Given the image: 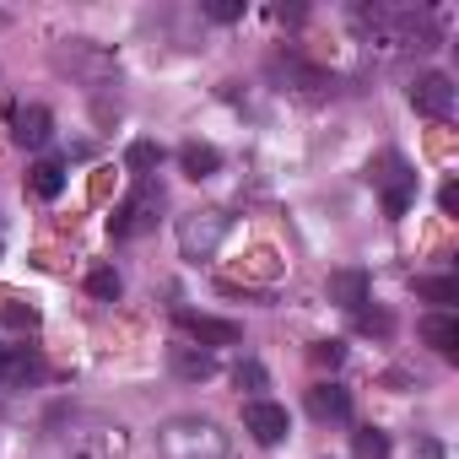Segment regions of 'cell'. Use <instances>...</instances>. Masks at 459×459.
Listing matches in <instances>:
<instances>
[{
    "label": "cell",
    "mask_w": 459,
    "mask_h": 459,
    "mask_svg": "<svg viewBox=\"0 0 459 459\" xmlns=\"http://www.w3.org/2000/svg\"><path fill=\"white\" fill-rule=\"evenodd\" d=\"M55 443L71 454V459H125L130 448V432L98 411H71L55 421Z\"/></svg>",
    "instance_id": "6da1fadb"
},
{
    "label": "cell",
    "mask_w": 459,
    "mask_h": 459,
    "mask_svg": "<svg viewBox=\"0 0 459 459\" xmlns=\"http://www.w3.org/2000/svg\"><path fill=\"white\" fill-rule=\"evenodd\" d=\"M157 454L162 459H227L233 454V437L211 416H173L157 427Z\"/></svg>",
    "instance_id": "7a4b0ae2"
},
{
    "label": "cell",
    "mask_w": 459,
    "mask_h": 459,
    "mask_svg": "<svg viewBox=\"0 0 459 459\" xmlns=\"http://www.w3.org/2000/svg\"><path fill=\"white\" fill-rule=\"evenodd\" d=\"M227 233H233V216H227V211H216V205L184 211L178 216V255L184 260H211L227 244Z\"/></svg>",
    "instance_id": "3957f363"
},
{
    "label": "cell",
    "mask_w": 459,
    "mask_h": 459,
    "mask_svg": "<svg viewBox=\"0 0 459 459\" xmlns=\"http://www.w3.org/2000/svg\"><path fill=\"white\" fill-rule=\"evenodd\" d=\"M368 178L378 184L389 216H405V211H411V200H416V173H411V162H405L400 152H384V157L368 168Z\"/></svg>",
    "instance_id": "277c9868"
},
{
    "label": "cell",
    "mask_w": 459,
    "mask_h": 459,
    "mask_svg": "<svg viewBox=\"0 0 459 459\" xmlns=\"http://www.w3.org/2000/svg\"><path fill=\"white\" fill-rule=\"evenodd\" d=\"M157 205H162V189H135L130 200H119V211L108 216V227H114V238H135V233H146L152 227V216H157Z\"/></svg>",
    "instance_id": "5b68a950"
},
{
    "label": "cell",
    "mask_w": 459,
    "mask_h": 459,
    "mask_svg": "<svg viewBox=\"0 0 459 459\" xmlns=\"http://www.w3.org/2000/svg\"><path fill=\"white\" fill-rule=\"evenodd\" d=\"M244 432L271 448V443H281V437L292 432V416H287V405H276V400H249V405H244Z\"/></svg>",
    "instance_id": "8992f818"
},
{
    "label": "cell",
    "mask_w": 459,
    "mask_h": 459,
    "mask_svg": "<svg viewBox=\"0 0 459 459\" xmlns=\"http://www.w3.org/2000/svg\"><path fill=\"white\" fill-rule=\"evenodd\" d=\"M173 319H178V330H184L195 346H205V351H211V346H238V341H244V330H238L233 319H211V314H189V308H178Z\"/></svg>",
    "instance_id": "52a82bcc"
},
{
    "label": "cell",
    "mask_w": 459,
    "mask_h": 459,
    "mask_svg": "<svg viewBox=\"0 0 459 459\" xmlns=\"http://www.w3.org/2000/svg\"><path fill=\"white\" fill-rule=\"evenodd\" d=\"M411 108L427 114V119H448V114H454V82H448L443 71L416 76V87H411Z\"/></svg>",
    "instance_id": "ba28073f"
},
{
    "label": "cell",
    "mask_w": 459,
    "mask_h": 459,
    "mask_svg": "<svg viewBox=\"0 0 459 459\" xmlns=\"http://www.w3.org/2000/svg\"><path fill=\"white\" fill-rule=\"evenodd\" d=\"M12 135H17L22 146H49V135H55V114H49L44 103H28V108L12 114Z\"/></svg>",
    "instance_id": "9c48e42d"
},
{
    "label": "cell",
    "mask_w": 459,
    "mask_h": 459,
    "mask_svg": "<svg viewBox=\"0 0 459 459\" xmlns=\"http://www.w3.org/2000/svg\"><path fill=\"white\" fill-rule=\"evenodd\" d=\"M168 368H173L178 378L200 384V378H211V373H216V357H211L205 346H195V341H178V346H168Z\"/></svg>",
    "instance_id": "30bf717a"
},
{
    "label": "cell",
    "mask_w": 459,
    "mask_h": 459,
    "mask_svg": "<svg viewBox=\"0 0 459 459\" xmlns=\"http://www.w3.org/2000/svg\"><path fill=\"white\" fill-rule=\"evenodd\" d=\"M421 341H427L437 357H459V319H454V314H443V308H437V314H427V319H421Z\"/></svg>",
    "instance_id": "8fae6325"
},
{
    "label": "cell",
    "mask_w": 459,
    "mask_h": 459,
    "mask_svg": "<svg viewBox=\"0 0 459 459\" xmlns=\"http://www.w3.org/2000/svg\"><path fill=\"white\" fill-rule=\"evenodd\" d=\"M308 411H314L319 421H351V394H346L341 384H314V389H308Z\"/></svg>",
    "instance_id": "7c38bea8"
},
{
    "label": "cell",
    "mask_w": 459,
    "mask_h": 459,
    "mask_svg": "<svg viewBox=\"0 0 459 459\" xmlns=\"http://www.w3.org/2000/svg\"><path fill=\"white\" fill-rule=\"evenodd\" d=\"M330 303L362 314V308H368V271H335V276H330Z\"/></svg>",
    "instance_id": "4fadbf2b"
},
{
    "label": "cell",
    "mask_w": 459,
    "mask_h": 459,
    "mask_svg": "<svg viewBox=\"0 0 459 459\" xmlns=\"http://www.w3.org/2000/svg\"><path fill=\"white\" fill-rule=\"evenodd\" d=\"M178 168H184L189 178H211V173L221 168V152H216L211 141H184V146H178Z\"/></svg>",
    "instance_id": "5bb4252c"
},
{
    "label": "cell",
    "mask_w": 459,
    "mask_h": 459,
    "mask_svg": "<svg viewBox=\"0 0 459 459\" xmlns=\"http://www.w3.org/2000/svg\"><path fill=\"white\" fill-rule=\"evenodd\" d=\"M28 184H33V195H39V200H55V195L65 189V162H55V157H44V162H33V173H28Z\"/></svg>",
    "instance_id": "9a60e30c"
},
{
    "label": "cell",
    "mask_w": 459,
    "mask_h": 459,
    "mask_svg": "<svg viewBox=\"0 0 459 459\" xmlns=\"http://www.w3.org/2000/svg\"><path fill=\"white\" fill-rule=\"evenodd\" d=\"M271 71H276L281 82H298V87H308V92H314V87H325V71H314V65H303L298 55H281V60H276Z\"/></svg>",
    "instance_id": "2e32d148"
},
{
    "label": "cell",
    "mask_w": 459,
    "mask_h": 459,
    "mask_svg": "<svg viewBox=\"0 0 459 459\" xmlns=\"http://www.w3.org/2000/svg\"><path fill=\"white\" fill-rule=\"evenodd\" d=\"M351 459H389V437L378 427H357L351 432Z\"/></svg>",
    "instance_id": "e0dca14e"
},
{
    "label": "cell",
    "mask_w": 459,
    "mask_h": 459,
    "mask_svg": "<svg viewBox=\"0 0 459 459\" xmlns=\"http://www.w3.org/2000/svg\"><path fill=\"white\" fill-rule=\"evenodd\" d=\"M416 298H427V303H459V281L454 276H421Z\"/></svg>",
    "instance_id": "ac0fdd59"
},
{
    "label": "cell",
    "mask_w": 459,
    "mask_h": 459,
    "mask_svg": "<svg viewBox=\"0 0 459 459\" xmlns=\"http://www.w3.org/2000/svg\"><path fill=\"white\" fill-rule=\"evenodd\" d=\"M125 162H130V173H152V168H162V146L157 141H130Z\"/></svg>",
    "instance_id": "d6986e66"
},
{
    "label": "cell",
    "mask_w": 459,
    "mask_h": 459,
    "mask_svg": "<svg viewBox=\"0 0 459 459\" xmlns=\"http://www.w3.org/2000/svg\"><path fill=\"white\" fill-rule=\"evenodd\" d=\"M0 319H6V330H17V335H22V330H33V325H39V314H33V308H28V303H22V298H12V303H6V308H0Z\"/></svg>",
    "instance_id": "ffe728a7"
},
{
    "label": "cell",
    "mask_w": 459,
    "mask_h": 459,
    "mask_svg": "<svg viewBox=\"0 0 459 459\" xmlns=\"http://www.w3.org/2000/svg\"><path fill=\"white\" fill-rule=\"evenodd\" d=\"M87 292H92V298H103V303H114V298H119V276L103 265V271H92V276H87Z\"/></svg>",
    "instance_id": "44dd1931"
},
{
    "label": "cell",
    "mask_w": 459,
    "mask_h": 459,
    "mask_svg": "<svg viewBox=\"0 0 459 459\" xmlns=\"http://www.w3.org/2000/svg\"><path fill=\"white\" fill-rule=\"evenodd\" d=\"M233 384H238V389H249V394L260 400V389H265L271 378H265V368H260V362H238V373H233Z\"/></svg>",
    "instance_id": "7402d4cb"
},
{
    "label": "cell",
    "mask_w": 459,
    "mask_h": 459,
    "mask_svg": "<svg viewBox=\"0 0 459 459\" xmlns=\"http://www.w3.org/2000/svg\"><path fill=\"white\" fill-rule=\"evenodd\" d=\"M205 17H211V22H238V17H244V0H211Z\"/></svg>",
    "instance_id": "603a6c76"
},
{
    "label": "cell",
    "mask_w": 459,
    "mask_h": 459,
    "mask_svg": "<svg viewBox=\"0 0 459 459\" xmlns=\"http://www.w3.org/2000/svg\"><path fill=\"white\" fill-rule=\"evenodd\" d=\"M341 357H346L341 341H319V346H314V362H319V368H341Z\"/></svg>",
    "instance_id": "cb8c5ba5"
},
{
    "label": "cell",
    "mask_w": 459,
    "mask_h": 459,
    "mask_svg": "<svg viewBox=\"0 0 459 459\" xmlns=\"http://www.w3.org/2000/svg\"><path fill=\"white\" fill-rule=\"evenodd\" d=\"M357 325H362L368 335H389V330H394V319H389V314H368V308L357 314Z\"/></svg>",
    "instance_id": "d4e9b609"
},
{
    "label": "cell",
    "mask_w": 459,
    "mask_h": 459,
    "mask_svg": "<svg viewBox=\"0 0 459 459\" xmlns=\"http://www.w3.org/2000/svg\"><path fill=\"white\" fill-rule=\"evenodd\" d=\"M437 200H443V211H459V184H443V195H437Z\"/></svg>",
    "instance_id": "484cf974"
},
{
    "label": "cell",
    "mask_w": 459,
    "mask_h": 459,
    "mask_svg": "<svg viewBox=\"0 0 459 459\" xmlns=\"http://www.w3.org/2000/svg\"><path fill=\"white\" fill-rule=\"evenodd\" d=\"M0 384H6V351H0Z\"/></svg>",
    "instance_id": "4316f807"
}]
</instances>
